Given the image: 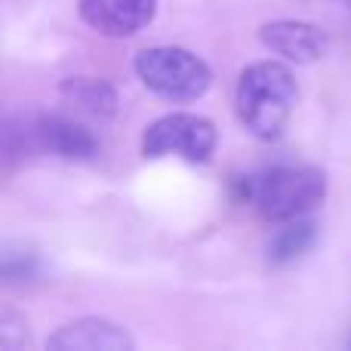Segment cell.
<instances>
[{"instance_id":"6da1fadb","label":"cell","mask_w":351,"mask_h":351,"mask_svg":"<svg viewBox=\"0 0 351 351\" xmlns=\"http://www.w3.org/2000/svg\"><path fill=\"white\" fill-rule=\"evenodd\" d=\"M299 102V86L284 62H253L241 71L234 90L237 121L256 139L271 142L287 130Z\"/></svg>"},{"instance_id":"7a4b0ae2","label":"cell","mask_w":351,"mask_h":351,"mask_svg":"<svg viewBox=\"0 0 351 351\" xmlns=\"http://www.w3.org/2000/svg\"><path fill=\"white\" fill-rule=\"evenodd\" d=\"M237 197L268 222H287L308 216L327 197V176L317 167L278 164L259 173H250L237 182Z\"/></svg>"},{"instance_id":"3957f363","label":"cell","mask_w":351,"mask_h":351,"mask_svg":"<svg viewBox=\"0 0 351 351\" xmlns=\"http://www.w3.org/2000/svg\"><path fill=\"white\" fill-rule=\"evenodd\" d=\"M133 68L145 90L170 102H194L213 84L210 65L182 47H148L136 56Z\"/></svg>"},{"instance_id":"277c9868","label":"cell","mask_w":351,"mask_h":351,"mask_svg":"<svg viewBox=\"0 0 351 351\" xmlns=\"http://www.w3.org/2000/svg\"><path fill=\"white\" fill-rule=\"evenodd\" d=\"M216 123L204 114L173 111L164 114L142 133V154L152 160L158 158H182L188 164H206L216 152Z\"/></svg>"},{"instance_id":"5b68a950","label":"cell","mask_w":351,"mask_h":351,"mask_svg":"<svg viewBox=\"0 0 351 351\" xmlns=\"http://www.w3.org/2000/svg\"><path fill=\"white\" fill-rule=\"evenodd\" d=\"M28 145L62 160H93L99 154L93 130L71 114H37L28 123Z\"/></svg>"},{"instance_id":"8992f818","label":"cell","mask_w":351,"mask_h":351,"mask_svg":"<svg viewBox=\"0 0 351 351\" xmlns=\"http://www.w3.org/2000/svg\"><path fill=\"white\" fill-rule=\"evenodd\" d=\"M259 40L265 49L280 56L284 62L311 65L330 53V37L321 25L302 22V19H278L259 28Z\"/></svg>"},{"instance_id":"52a82bcc","label":"cell","mask_w":351,"mask_h":351,"mask_svg":"<svg viewBox=\"0 0 351 351\" xmlns=\"http://www.w3.org/2000/svg\"><path fill=\"white\" fill-rule=\"evenodd\" d=\"M77 12L96 34L130 37L152 25L158 0H77Z\"/></svg>"},{"instance_id":"ba28073f","label":"cell","mask_w":351,"mask_h":351,"mask_svg":"<svg viewBox=\"0 0 351 351\" xmlns=\"http://www.w3.org/2000/svg\"><path fill=\"white\" fill-rule=\"evenodd\" d=\"M47 348L56 351H133L136 339L108 317H80L59 327L47 339Z\"/></svg>"},{"instance_id":"9c48e42d","label":"cell","mask_w":351,"mask_h":351,"mask_svg":"<svg viewBox=\"0 0 351 351\" xmlns=\"http://www.w3.org/2000/svg\"><path fill=\"white\" fill-rule=\"evenodd\" d=\"M65 105H71L74 111L90 117H114L117 114V90L102 77H68L59 86Z\"/></svg>"},{"instance_id":"30bf717a","label":"cell","mask_w":351,"mask_h":351,"mask_svg":"<svg viewBox=\"0 0 351 351\" xmlns=\"http://www.w3.org/2000/svg\"><path fill=\"white\" fill-rule=\"evenodd\" d=\"M317 241V222L308 216H296L278 222L274 234L268 237V262L271 265H293L299 262Z\"/></svg>"},{"instance_id":"8fae6325","label":"cell","mask_w":351,"mask_h":351,"mask_svg":"<svg viewBox=\"0 0 351 351\" xmlns=\"http://www.w3.org/2000/svg\"><path fill=\"white\" fill-rule=\"evenodd\" d=\"M0 268H3L6 284H25V280H34L40 274V256L25 243H6Z\"/></svg>"},{"instance_id":"7c38bea8","label":"cell","mask_w":351,"mask_h":351,"mask_svg":"<svg viewBox=\"0 0 351 351\" xmlns=\"http://www.w3.org/2000/svg\"><path fill=\"white\" fill-rule=\"evenodd\" d=\"M28 324H25V317H19L16 311L6 308L3 315H0V346H3L6 351H19L28 346Z\"/></svg>"},{"instance_id":"4fadbf2b","label":"cell","mask_w":351,"mask_h":351,"mask_svg":"<svg viewBox=\"0 0 351 351\" xmlns=\"http://www.w3.org/2000/svg\"><path fill=\"white\" fill-rule=\"evenodd\" d=\"M305 3H339V6H351V0H305Z\"/></svg>"},{"instance_id":"5bb4252c","label":"cell","mask_w":351,"mask_h":351,"mask_svg":"<svg viewBox=\"0 0 351 351\" xmlns=\"http://www.w3.org/2000/svg\"><path fill=\"white\" fill-rule=\"evenodd\" d=\"M348 10H351V6H348Z\"/></svg>"}]
</instances>
